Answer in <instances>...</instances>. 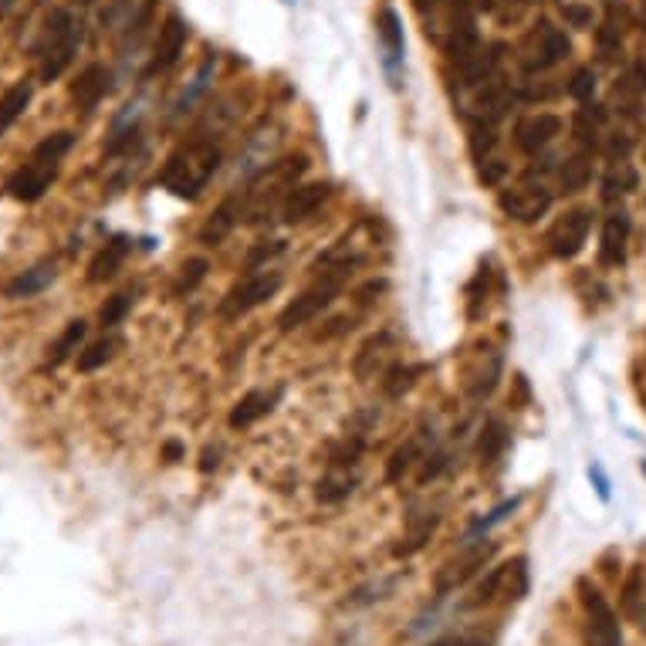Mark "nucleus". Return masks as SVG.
Masks as SVG:
<instances>
[{
  "instance_id": "obj_1",
  "label": "nucleus",
  "mask_w": 646,
  "mask_h": 646,
  "mask_svg": "<svg viewBox=\"0 0 646 646\" xmlns=\"http://www.w3.org/2000/svg\"><path fill=\"white\" fill-rule=\"evenodd\" d=\"M72 146H75V136L68 129L44 136L41 143L31 149L28 163H24L17 173L7 176L4 193L17 203H38L44 193H48L51 183H55V176L61 170V159L68 156V149Z\"/></svg>"
},
{
  "instance_id": "obj_2",
  "label": "nucleus",
  "mask_w": 646,
  "mask_h": 646,
  "mask_svg": "<svg viewBox=\"0 0 646 646\" xmlns=\"http://www.w3.org/2000/svg\"><path fill=\"white\" fill-rule=\"evenodd\" d=\"M220 166V149L207 139H193V143L180 146L166 159V166L159 170V187L170 190L180 200H197L203 187L210 183V176Z\"/></svg>"
},
{
  "instance_id": "obj_3",
  "label": "nucleus",
  "mask_w": 646,
  "mask_h": 646,
  "mask_svg": "<svg viewBox=\"0 0 646 646\" xmlns=\"http://www.w3.org/2000/svg\"><path fill=\"white\" fill-rule=\"evenodd\" d=\"M82 38H85V24L72 11L58 7V11L48 14V21H44V28L38 34V44H34V58L41 65L38 68L41 82H58L68 72V65H72L78 48H82Z\"/></svg>"
},
{
  "instance_id": "obj_4",
  "label": "nucleus",
  "mask_w": 646,
  "mask_h": 646,
  "mask_svg": "<svg viewBox=\"0 0 646 646\" xmlns=\"http://www.w3.org/2000/svg\"><path fill=\"white\" fill-rule=\"evenodd\" d=\"M579 606H582V636H586V646H623L619 616L606 603L603 592L589 586L586 579L579 582Z\"/></svg>"
},
{
  "instance_id": "obj_5",
  "label": "nucleus",
  "mask_w": 646,
  "mask_h": 646,
  "mask_svg": "<svg viewBox=\"0 0 646 646\" xmlns=\"http://www.w3.org/2000/svg\"><path fill=\"white\" fill-rule=\"evenodd\" d=\"M528 592V562L511 559L488 572V579H481V586L474 589L467 606H491L494 599H521Z\"/></svg>"
},
{
  "instance_id": "obj_6",
  "label": "nucleus",
  "mask_w": 646,
  "mask_h": 646,
  "mask_svg": "<svg viewBox=\"0 0 646 646\" xmlns=\"http://www.w3.org/2000/svg\"><path fill=\"white\" fill-rule=\"evenodd\" d=\"M592 210L589 207H575L569 214H562L559 220L548 230V251L555 254L559 261H572L582 254V247L589 241V230H592Z\"/></svg>"
},
{
  "instance_id": "obj_7",
  "label": "nucleus",
  "mask_w": 646,
  "mask_h": 646,
  "mask_svg": "<svg viewBox=\"0 0 646 646\" xmlns=\"http://www.w3.org/2000/svg\"><path fill=\"white\" fill-rule=\"evenodd\" d=\"M339 288H342V278L335 274V278H325V281H318L315 288L302 291V295H298L295 302L278 315V329L295 332V329H302V325L315 322V318L332 305V298L339 295Z\"/></svg>"
},
{
  "instance_id": "obj_8",
  "label": "nucleus",
  "mask_w": 646,
  "mask_h": 646,
  "mask_svg": "<svg viewBox=\"0 0 646 646\" xmlns=\"http://www.w3.org/2000/svg\"><path fill=\"white\" fill-rule=\"evenodd\" d=\"M281 288V274L278 271H264V274H247L241 285H234L227 291L224 305H220V312L227 318H237V315H247L254 312L258 305H264L268 298L278 295Z\"/></svg>"
},
{
  "instance_id": "obj_9",
  "label": "nucleus",
  "mask_w": 646,
  "mask_h": 646,
  "mask_svg": "<svg viewBox=\"0 0 646 646\" xmlns=\"http://www.w3.org/2000/svg\"><path fill=\"white\" fill-rule=\"evenodd\" d=\"M498 203L504 217H511L515 224H535V220H542L552 210V190L545 183H521V187L501 193Z\"/></svg>"
},
{
  "instance_id": "obj_10",
  "label": "nucleus",
  "mask_w": 646,
  "mask_h": 646,
  "mask_svg": "<svg viewBox=\"0 0 646 646\" xmlns=\"http://www.w3.org/2000/svg\"><path fill=\"white\" fill-rule=\"evenodd\" d=\"M572 55V41L569 34L552 28L548 21L538 24V31H532V38H528V61L525 68L528 72H545V68L559 65Z\"/></svg>"
},
{
  "instance_id": "obj_11",
  "label": "nucleus",
  "mask_w": 646,
  "mask_h": 646,
  "mask_svg": "<svg viewBox=\"0 0 646 646\" xmlns=\"http://www.w3.org/2000/svg\"><path fill=\"white\" fill-rule=\"evenodd\" d=\"M187 38H190V28L180 14H170L163 21V28L156 34V44H153V58H149V68L146 75H163L180 61L183 48H187Z\"/></svg>"
},
{
  "instance_id": "obj_12",
  "label": "nucleus",
  "mask_w": 646,
  "mask_h": 646,
  "mask_svg": "<svg viewBox=\"0 0 646 646\" xmlns=\"http://www.w3.org/2000/svg\"><path fill=\"white\" fill-rule=\"evenodd\" d=\"M562 132V119L555 112H538V115H528L515 126V146L521 153L535 156L552 143L555 136Z\"/></svg>"
},
{
  "instance_id": "obj_13",
  "label": "nucleus",
  "mask_w": 646,
  "mask_h": 646,
  "mask_svg": "<svg viewBox=\"0 0 646 646\" xmlns=\"http://www.w3.org/2000/svg\"><path fill=\"white\" fill-rule=\"evenodd\" d=\"M494 542L488 545H474V548H467L460 559H450L444 569L437 572V592H450V589H457V586H464L467 579H474L477 569H484L488 565V559L494 555Z\"/></svg>"
},
{
  "instance_id": "obj_14",
  "label": "nucleus",
  "mask_w": 646,
  "mask_h": 646,
  "mask_svg": "<svg viewBox=\"0 0 646 646\" xmlns=\"http://www.w3.org/2000/svg\"><path fill=\"white\" fill-rule=\"evenodd\" d=\"M329 197H332L329 183H322V180H318V183H302V187L291 190L285 197V203H281V220H285V224H302V220L312 217Z\"/></svg>"
},
{
  "instance_id": "obj_15",
  "label": "nucleus",
  "mask_w": 646,
  "mask_h": 646,
  "mask_svg": "<svg viewBox=\"0 0 646 646\" xmlns=\"http://www.w3.org/2000/svg\"><path fill=\"white\" fill-rule=\"evenodd\" d=\"M626 244H630V217L609 214L603 220V234H599V261L606 268H619L626 261Z\"/></svg>"
},
{
  "instance_id": "obj_16",
  "label": "nucleus",
  "mask_w": 646,
  "mask_h": 646,
  "mask_svg": "<svg viewBox=\"0 0 646 646\" xmlns=\"http://www.w3.org/2000/svg\"><path fill=\"white\" fill-rule=\"evenodd\" d=\"M515 102H518L515 88L504 85L501 78H491V82H484V88L477 92L474 112H477V119H484V122H498L515 109Z\"/></svg>"
},
{
  "instance_id": "obj_17",
  "label": "nucleus",
  "mask_w": 646,
  "mask_h": 646,
  "mask_svg": "<svg viewBox=\"0 0 646 646\" xmlns=\"http://www.w3.org/2000/svg\"><path fill=\"white\" fill-rule=\"evenodd\" d=\"M109 82H112L109 68H105V65H88L85 72L72 82V102H75V109L92 112L95 105L105 99V92H109Z\"/></svg>"
},
{
  "instance_id": "obj_18",
  "label": "nucleus",
  "mask_w": 646,
  "mask_h": 646,
  "mask_svg": "<svg viewBox=\"0 0 646 646\" xmlns=\"http://www.w3.org/2000/svg\"><path fill=\"white\" fill-rule=\"evenodd\" d=\"M501 44H494V48L488 51H477V55H471L467 61H460L457 65V78H460V88H474V85H484V82H491L494 72H498V61H501Z\"/></svg>"
},
{
  "instance_id": "obj_19",
  "label": "nucleus",
  "mask_w": 646,
  "mask_h": 646,
  "mask_svg": "<svg viewBox=\"0 0 646 646\" xmlns=\"http://www.w3.org/2000/svg\"><path fill=\"white\" fill-rule=\"evenodd\" d=\"M55 278H58L55 264H51V261H41V264H34V268L21 271L17 278L7 281V285H4V295H7V298H34V295H41V291L48 288Z\"/></svg>"
},
{
  "instance_id": "obj_20",
  "label": "nucleus",
  "mask_w": 646,
  "mask_h": 646,
  "mask_svg": "<svg viewBox=\"0 0 646 646\" xmlns=\"http://www.w3.org/2000/svg\"><path fill=\"white\" fill-rule=\"evenodd\" d=\"M444 51H447V58L454 61V65H460V61H467L471 55L481 51V34H477L471 17H460V21H454V28H450L447 41H444Z\"/></svg>"
},
{
  "instance_id": "obj_21",
  "label": "nucleus",
  "mask_w": 646,
  "mask_h": 646,
  "mask_svg": "<svg viewBox=\"0 0 646 646\" xmlns=\"http://www.w3.org/2000/svg\"><path fill=\"white\" fill-rule=\"evenodd\" d=\"M274 400H278V389H274V393H264V389H251V393L241 396L234 410H230V427H234V430L251 427L254 420H261L264 413L271 410Z\"/></svg>"
},
{
  "instance_id": "obj_22",
  "label": "nucleus",
  "mask_w": 646,
  "mask_h": 646,
  "mask_svg": "<svg viewBox=\"0 0 646 646\" xmlns=\"http://www.w3.org/2000/svg\"><path fill=\"white\" fill-rule=\"evenodd\" d=\"M126 254H129L126 237H115L112 244H105L102 251L92 258V264H88V281H92V285H99V281H109L112 274L122 268V261H126Z\"/></svg>"
},
{
  "instance_id": "obj_23",
  "label": "nucleus",
  "mask_w": 646,
  "mask_h": 646,
  "mask_svg": "<svg viewBox=\"0 0 646 646\" xmlns=\"http://www.w3.org/2000/svg\"><path fill=\"white\" fill-rule=\"evenodd\" d=\"M31 95H34L31 82H17V85L7 88L4 95H0V136H4V132L11 129L24 112H28Z\"/></svg>"
},
{
  "instance_id": "obj_24",
  "label": "nucleus",
  "mask_w": 646,
  "mask_h": 646,
  "mask_svg": "<svg viewBox=\"0 0 646 646\" xmlns=\"http://www.w3.org/2000/svg\"><path fill=\"white\" fill-rule=\"evenodd\" d=\"M393 349V335L379 332V335H369L366 342H362V349L356 352V362H352V369H356L359 379H369L376 373V366L386 359V352Z\"/></svg>"
},
{
  "instance_id": "obj_25",
  "label": "nucleus",
  "mask_w": 646,
  "mask_h": 646,
  "mask_svg": "<svg viewBox=\"0 0 646 646\" xmlns=\"http://www.w3.org/2000/svg\"><path fill=\"white\" fill-rule=\"evenodd\" d=\"M85 335H88V325L82 322V318H75V322H68V325H65V332L58 335V342L51 345V352H48V362H51V366H61V362L72 359L75 352L82 349Z\"/></svg>"
},
{
  "instance_id": "obj_26",
  "label": "nucleus",
  "mask_w": 646,
  "mask_h": 646,
  "mask_svg": "<svg viewBox=\"0 0 646 646\" xmlns=\"http://www.w3.org/2000/svg\"><path fill=\"white\" fill-rule=\"evenodd\" d=\"M623 613L636 619L640 626H646V575L643 569H633L630 579L623 586Z\"/></svg>"
},
{
  "instance_id": "obj_27",
  "label": "nucleus",
  "mask_w": 646,
  "mask_h": 646,
  "mask_svg": "<svg viewBox=\"0 0 646 646\" xmlns=\"http://www.w3.org/2000/svg\"><path fill=\"white\" fill-rule=\"evenodd\" d=\"M589 180H592V159L586 153H575L569 156L562 163V170H559V183H562V190L565 193H579V190H586L589 187Z\"/></svg>"
},
{
  "instance_id": "obj_28",
  "label": "nucleus",
  "mask_w": 646,
  "mask_h": 646,
  "mask_svg": "<svg viewBox=\"0 0 646 646\" xmlns=\"http://www.w3.org/2000/svg\"><path fill=\"white\" fill-rule=\"evenodd\" d=\"M234 220H237V203H234V200H224V203H220V207L214 210V217L207 220V227L200 230V241H203V244L224 241V237L230 234V227H234Z\"/></svg>"
},
{
  "instance_id": "obj_29",
  "label": "nucleus",
  "mask_w": 646,
  "mask_h": 646,
  "mask_svg": "<svg viewBox=\"0 0 646 646\" xmlns=\"http://www.w3.org/2000/svg\"><path fill=\"white\" fill-rule=\"evenodd\" d=\"M115 349H119V339H112V335L109 339L85 345V349L78 352V369H82V373H95V369H102L105 362L115 356Z\"/></svg>"
},
{
  "instance_id": "obj_30",
  "label": "nucleus",
  "mask_w": 646,
  "mask_h": 646,
  "mask_svg": "<svg viewBox=\"0 0 646 646\" xmlns=\"http://www.w3.org/2000/svg\"><path fill=\"white\" fill-rule=\"evenodd\" d=\"M504 447H508V430H504L501 420H491L488 427H484V433H481L477 454H481L484 464H491V460H498L504 454Z\"/></svg>"
},
{
  "instance_id": "obj_31",
  "label": "nucleus",
  "mask_w": 646,
  "mask_h": 646,
  "mask_svg": "<svg viewBox=\"0 0 646 646\" xmlns=\"http://www.w3.org/2000/svg\"><path fill=\"white\" fill-rule=\"evenodd\" d=\"M420 376V366H389L383 373V393L389 400H396V396H403L406 389L417 383Z\"/></svg>"
},
{
  "instance_id": "obj_32",
  "label": "nucleus",
  "mask_w": 646,
  "mask_h": 646,
  "mask_svg": "<svg viewBox=\"0 0 646 646\" xmlns=\"http://www.w3.org/2000/svg\"><path fill=\"white\" fill-rule=\"evenodd\" d=\"M633 187H636V173L626 163H616L603 180V197L616 200V197H623V193H630Z\"/></svg>"
},
{
  "instance_id": "obj_33",
  "label": "nucleus",
  "mask_w": 646,
  "mask_h": 646,
  "mask_svg": "<svg viewBox=\"0 0 646 646\" xmlns=\"http://www.w3.org/2000/svg\"><path fill=\"white\" fill-rule=\"evenodd\" d=\"M352 488H356V481H352L349 474H329L325 481H318V501H325V504H335V501H342V498H349Z\"/></svg>"
},
{
  "instance_id": "obj_34",
  "label": "nucleus",
  "mask_w": 646,
  "mask_h": 646,
  "mask_svg": "<svg viewBox=\"0 0 646 646\" xmlns=\"http://www.w3.org/2000/svg\"><path fill=\"white\" fill-rule=\"evenodd\" d=\"M417 460H420V447L413 444V440L410 444H403L400 450H393V457H389V464H386V481H400Z\"/></svg>"
},
{
  "instance_id": "obj_35",
  "label": "nucleus",
  "mask_w": 646,
  "mask_h": 646,
  "mask_svg": "<svg viewBox=\"0 0 646 646\" xmlns=\"http://www.w3.org/2000/svg\"><path fill=\"white\" fill-rule=\"evenodd\" d=\"M129 308H132V295H112V298H105V305L99 308V322H102V329H115V325L122 322V318L129 315Z\"/></svg>"
},
{
  "instance_id": "obj_36",
  "label": "nucleus",
  "mask_w": 646,
  "mask_h": 646,
  "mask_svg": "<svg viewBox=\"0 0 646 646\" xmlns=\"http://www.w3.org/2000/svg\"><path fill=\"white\" fill-rule=\"evenodd\" d=\"M437 515H427L420 521V525H413L410 528V535H406V545H396V555H413V552H420L423 545L430 542V535H433V528H437Z\"/></svg>"
},
{
  "instance_id": "obj_37",
  "label": "nucleus",
  "mask_w": 646,
  "mask_h": 646,
  "mask_svg": "<svg viewBox=\"0 0 646 646\" xmlns=\"http://www.w3.org/2000/svg\"><path fill=\"white\" fill-rule=\"evenodd\" d=\"M565 92H569L575 102L586 105L592 95H596V72H592V68H579V72L572 75V82L565 85Z\"/></svg>"
},
{
  "instance_id": "obj_38",
  "label": "nucleus",
  "mask_w": 646,
  "mask_h": 646,
  "mask_svg": "<svg viewBox=\"0 0 646 646\" xmlns=\"http://www.w3.org/2000/svg\"><path fill=\"white\" fill-rule=\"evenodd\" d=\"M207 268H210V264L203 261V258H193V261H187V264H183L180 285H176V288H180V291H193V288L200 285L203 278H207Z\"/></svg>"
},
{
  "instance_id": "obj_39",
  "label": "nucleus",
  "mask_w": 646,
  "mask_h": 646,
  "mask_svg": "<svg viewBox=\"0 0 646 646\" xmlns=\"http://www.w3.org/2000/svg\"><path fill=\"white\" fill-rule=\"evenodd\" d=\"M515 508H518V498H511V501H504V504H501V508H494V511H491V515H488V518H481V521H477V525L471 528V535H481V532H488V528H491V525H498V521H504V518H508V515H511V511H515Z\"/></svg>"
},
{
  "instance_id": "obj_40",
  "label": "nucleus",
  "mask_w": 646,
  "mask_h": 646,
  "mask_svg": "<svg viewBox=\"0 0 646 646\" xmlns=\"http://www.w3.org/2000/svg\"><path fill=\"white\" fill-rule=\"evenodd\" d=\"M379 24H383V28H379V31H383V38L389 41V48H393V51H400V48H403V38H400V21H396V14L389 11V7L383 11V17H379Z\"/></svg>"
},
{
  "instance_id": "obj_41",
  "label": "nucleus",
  "mask_w": 646,
  "mask_h": 646,
  "mask_svg": "<svg viewBox=\"0 0 646 646\" xmlns=\"http://www.w3.org/2000/svg\"><path fill=\"white\" fill-rule=\"evenodd\" d=\"M562 14L572 28H592V7H586V4H565Z\"/></svg>"
},
{
  "instance_id": "obj_42",
  "label": "nucleus",
  "mask_w": 646,
  "mask_h": 646,
  "mask_svg": "<svg viewBox=\"0 0 646 646\" xmlns=\"http://www.w3.org/2000/svg\"><path fill=\"white\" fill-rule=\"evenodd\" d=\"M504 176H508V163H501V159H488L481 166V183H488V187H498Z\"/></svg>"
},
{
  "instance_id": "obj_43",
  "label": "nucleus",
  "mask_w": 646,
  "mask_h": 646,
  "mask_svg": "<svg viewBox=\"0 0 646 646\" xmlns=\"http://www.w3.org/2000/svg\"><path fill=\"white\" fill-rule=\"evenodd\" d=\"M630 139L623 136V132H613V136H609V143H606V153L613 156V159H619V163H626V156H630Z\"/></svg>"
},
{
  "instance_id": "obj_44",
  "label": "nucleus",
  "mask_w": 646,
  "mask_h": 646,
  "mask_svg": "<svg viewBox=\"0 0 646 646\" xmlns=\"http://www.w3.org/2000/svg\"><path fill=\"white\" fill-rule=\"evenodd\" d=\"M281 251H285V244H281V241H274L271 247H258V251L247 258V268H258L261 261H268V258H274V254H281Z\"/></svg>"
},
{
  "instance_id": "obj_45",
  "label": "nucleus",
  "mask_w": 646,
  "mask_h": 646,
  "mask_svg": "<svg viewBox=\"0 0 646 646\" xmlns=\"http://www.w3.org/2000/svg\"><path fill=\"white\" fill-rule=\"evenodd\" d=\"M589 477H592V481H596V488H599V498L609 501V481L603 477V471H599V467H589Z\"/></svg>"
},
{
  "instance_id": "obj_46",
  "label": "nucleus",
  "mask_w": 646,
  "mask_h": 646,
  "mask_svg": "<svg viewBox=\"0 0 646 646\" xmlns=\"http://www.w3.org/2000/svg\"><path fill=\"white\" fill-rule=\"evenodd\" d=\"M217 460H220L217 450H210V447H207V450H203V457H200V471H203V474H210V471H214V467H217Z\"/></svg>"
},
{
  "instance_id": "obj_47",
  "label": "nucleus",
  "mask_w": 646,
  "mask_h": 646,
  "mask_svg": "<svg viewBox=\"0 0 646 646\" xmlns=\"http://www.w3.org/2000/svg\"><path fill=\"white\" fill-rule=\"evenodd\" d=\"M630 78H633V82H636V85H640V88H643V92H646V55H643V58H640V61H636V65H633V72H630Z\"/></svg>"
},
{
  "instance_id": "obj_48",
  "label": "nucleus",
  "mask_w": 646,
  "mask_h": 646,
  "mask_svg": "<svg viewBox=\"0 0 646 646\" xmlns=\"http://www.w3.org/2000/svg\"><path fill=\"white\" fill-rule=\"evenodd\" d=\"M163 457L170 460V464H173V460H180V457H183V444H176V440H170V444L163 447Z\"/></svg>"
},
{
  "instance_id": "obj_49",
  "label": "nucleus",
  "mask_w": 646,
  "mask_h": 646,
  "mask_svg": "<svg viewBox=\"0 0 646 646\" xmlns=\"http://www.w3.org/2000/svg\"><path fill=\"white\" fill-rule=\"evenodd\" d=\"M433 646H454V640H444V643H433Z\"/></svg>"
},
{
  "instance_id": "obj_50",
  "label": "nucleus",
  "mask_w": 646,
  "mask_h": 646,
  "mask_svg": "<svg viewBox=\"0 0 646 646\" xmlns=\"http://www.w3.org/2000/svg\"><path fill=\"white\" fill-rule=\"evenodd\" d=\"M78 4H92V0H78Z\"/></svg>"
},
{
  "instance_id": "obj_51",
  "label": "nucleus",
  "mask_w": 646,
  "mask_h": 646,
  "mask_svg": "<svg viewBox=\"0 0 646 646\" xmlns=\"http://www.w3.org/2000/svg\"><path fill=\"white\" fill-rule=\"evenodd\" d=\"M643 474H646V464H643Z\"/></svg>"
}]
</instances>
